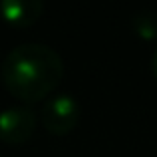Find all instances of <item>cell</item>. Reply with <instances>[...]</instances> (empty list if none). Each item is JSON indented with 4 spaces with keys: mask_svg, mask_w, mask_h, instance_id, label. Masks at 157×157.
<instances>
[{
    "mask_svg": "<svg viewBox=\"0 0 157 157\" xmlns=\"http://www.w3.org/2000/svg\"><path fill=\"white\" fill-rule=\"evenodd\" d=\"M64 70V60L54 48L28 42L6 54L2 62V82L12 96L24 104H34L58 88Z\"/></svg>",
    "mask_w": 157,
    "mask_h": 157,
    "instance_id": "1",
    "label": "cell"
},
{
    "mask_svg": "<svg viewBox=\"0 0 157 157\" xmlns=\"http://www.w3.org/2000/svg\"><path fill=\"white\" fill-rule=\"evenodd\" d=\"M82 105L72 94H56L42 107V123L50 133L64 135L78 125Z\"/></svg>",
    "mask_w": 157,
    "mask_h": 157,
    "instance_id": "2",
    "label": "cell"
},
{
    "mask_svg": "<svg viewBox=\"0 0 157 157\" xmlns=\"http://www.w3.org/2000/svg\"><path fill=\"white\" fill-rule=\"evenodd\" d=\"M36 113L30 105H10L0 111V139L8 145H20L32 137Z\"/></svg>",
    "mask_w": 157,
    "mask_h": 157,
    "instance_id": "3",
    "label": "cell"
},
{
    "mask_svg": "<svg viewBox=\"0 0 157 157\" xmlns=\"http://www.w3.org/2000/svg\"><path fill=\"white\" fill-rule=\"evenodd\" d=\"M44 12L42 0H2L0 14L10 26L26 28L32 26Z\"/></svg>",
    "mask_w": 157,
    "mask_h": 157,
    "instance_id": "4",
    "label": "cell"
},
{
    "mask_svg": "<svg viewBox=\"0 0 157 157\" xmlns=\"http://www.w3.org/2000/svg\"><path fill=\"white\" fill-rule=\"evenodd\" d=\"M131 30L145 40H157V12L155 10H139L129 20Z\"/></svg>",
    "mask_w": 157,
    "mask_h": 157,
    "instance_id": "5",
    "label": "cell"
},
{
    "mask_svg": "<svg viewBox=\"0 0 157 157\" xmlns=\"http://www.w3.org/2000/svg\"><path fill=\"white\" fill-rule=\"evenodd\" d=\"M151 72H153V76L157 78V48H155L153 56H151Z\"/></svg>",
    "mask_w": 157,
    "mask_h": 157,
    "instance_id": "6",
    "label": "cell"
}]
</instances>
